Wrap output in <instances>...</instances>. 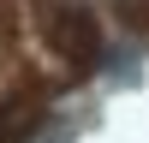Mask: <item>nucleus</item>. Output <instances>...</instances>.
Wrapping results in <instances>:
<instances>
[{"label":"nucleus","mask_w":149,"mask_h":143,"mask_svg":"<svg viewBox=\"0 0 149 143\" xmlns=\"http://www.w3.org/2000/svg\"><path fill=\"white\" fill-rule=\"evenodd\" d=\"M42 30L54 42V54H66L72 66H90L95 48H102L90 6H78V0H42Z\"/></svg>","instance_id":"obj_1"}]
</instances>
